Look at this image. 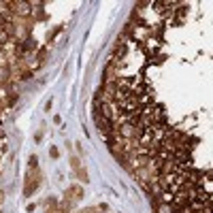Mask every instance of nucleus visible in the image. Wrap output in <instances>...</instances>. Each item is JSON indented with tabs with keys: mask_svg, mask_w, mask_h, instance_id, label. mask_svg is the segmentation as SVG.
I'll return each instance as SVG.
<instances>
[{
	"mask_svg": "<svg viewBox=\"0 0 213 213\" xmlns=\"http://www.w3.org/2000/svg\"><path fill=\"white\" fill-rule=\"evenodd\" d=\"M124 53H126V45L121 43V45H117V47H115V56H119V58H121Z\"/></svg>",
	"mask_w": 213,
	"mask_h": 213,
	"instance_id": "f257e3e1",
	"label": "nucleus"
}]
</instances>
